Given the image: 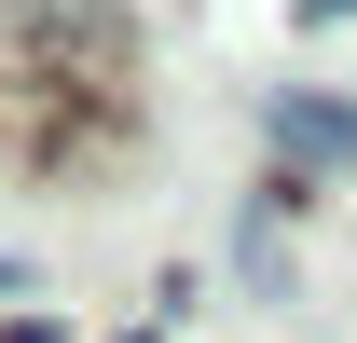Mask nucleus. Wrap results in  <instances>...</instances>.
I'll return each instance as SVG.
<instances>
[{
    "mask_svg": "<svg viewBox=\"0 0 357 343\" xmlns=\"http://www.w3.org/2000/svg\"><path fill=\"white\" fill-rule=\"evenodd\" d=\"M261 137L289 151V178L303 165H330V178H357V110L344 96H316V83H289V96H261Z\"/></svg>",
    "mask_w": 357,
    "mask_h": 343,
    "instance_id": "f257e3e1",
    "label": "nucleus"
},
{
    "mask_svg": "<svg viewBox=\"0 0 357 343\" xmlns=\"http://www.w3.org/2000/svg\"><path fill=\"white\" fill-rule=\"evenodd\" d=\"M234 261H248V289H261V302H289V247H275V192H261L248 220H234Z\"/></svg>",
    "mask_w": 357,
    "mask_h": 343,
    "instance_id": "f03ea898",
    "label": "nucleus"
},
{
    "mask_svg": "<svg viewBox=\"0 0 357 343\" xmlns=\"http://www.w3.org/2000/svg\"><path fill=\"white\" fill-rule=\"evenodd\" d=\"M0 343H69V330H55L42 302H28V316H0Z\"/></svg>",
    "mask_w": 357,
    "mask_h": 343,
    "instance_id": "7ed1b4c3",
    "label": "nucleus"
},
{
    "mask_svg": "<svg viewBox=\"0 0 357 343\" xmlns=\"http://www.w3.org/2000/svg\"><path fill=\"white\" fill-rule=\"evenodd\" d=\"M0 316H28V261H14V247H0Z\"/></svg>",
    "mask_w": 357,
    "mask_h": 343,
    "instance_id": "20e7f679",
    "label": "nucleus"
},
{
    "mask_svg": "<svg viewBox=\"0 0 357 343\" xmlns=\"http://www.w3.org/2000/svg\"><path fill=\"white\" fill-rule=\"evenodd\" d=\"M330 14H357V0H303V28H330Z\"/></svg>",
    "mask_w": 357,
    "mask_h": 343,
    "instance_id": "39448f33",
    "label": "nucleus"
},
{
    "mask_svg": "<svg viewBox=\"0 0 357 343\" xmlns=\"http://www.w3.org/2000/svg\"><path fill=\"white\" fill-rule=\"evenodd\" d=\"M124 343H165V330H124Z\"/></svg>",
    "mask_w": 357,
    "mask_h": 343,
    "instance_id": "423d86ee",
    "label": "nucleus"
}]
</instances>
